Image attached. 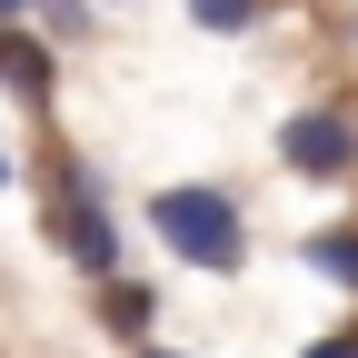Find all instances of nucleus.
<instances>
[{
    "label": "nucleus",
    "mask_w": 358,
    "mask_h": 358,
    "mask_svg": "<svg viewBox=\"0 0 358 358\" xmlns=\"http://www.w3.org/2000/svg\"><path fill=\"white\" fill-rule=\"evenodd\" d=\"M0 90H10L30 120H50V110H60V50H50L30 20H10V10H0Z\"/></svg>",
    "instance_id": "nucleus-4"
},
{
    "label": "nucleus",
    "mask_w": 358,
    "mask_h": 358,
    "mask_svg": "<svg viewBox=\"0 0 358 358\" xmlns=\"http://www.w3.org/2000/svg\"><path fill=\"white\" fill-rule=\"evenodd\" d=\"M10 179H20V169H10V159H0V189H10Z\"/></svg>",
    "instance_id": "nucleus-11"
},
{
    "label": "nucleus",
    "mask_w": 358,
    "mask_h": 358,
    "mask_svg": "<svg viewBox=\"0 0 358 358\" xmlns=\"http://www.w3.org/2000/svg\"><path fill=\"white\" fill-rule=\"evenodd\" d=\"M129 358H189V348H129Z\"/></svg>",
    "instance_id": "nucleus-10"
},
{
    "label": "nucleus",
    "mask_w": 358,
    "mask_h": 358,
    "mask_svg": "<svg viewBox=\"0 0 358 358\" xmlns=\"http://www.w3.org/2000/svg\"><path fill=\"white\" fill-rule=\"evenodd\" d=\"M40 40H90V30H100V20H90V10H70V0H50V10H20Z\"/></svg>",
    "instance_id": "nucleus-8"
},
{
    "label": "nucleus",
    "mask_w": 358,
    "mask_h": 358,
    "mask_svg": "<svg viewBox=\"0 0 358 358\" xmlns=\"http://www.w3.org/2000/svg\"><path fill=\"white\" fill-rule=\"evenodd\" d=\"M40 199H50V239H60V259L80 268L90 289H110V279H120V219H110V189L90 179V159H80L70 140L40 150Z\"/></svg>",
    "instance_id": "nucleus-2"
},
{
    "label": "nucleus",
    "mask_w": 358,
    "mask_h": 358,
    "mask_svg": "<svg viewBox=\"0 0 358 358\" xmlns=\"http://www.w3.org/2000/svg\"><path fill=\"white\" fill-rule=\"evenodd\" d=\"M150 239L199 279H239L249 268V209L219 179H169V189H150Z\"/></svg>",
    "instance_id": "nucleus-1"
},
{
    "label": "nucleus",
    "mask_w": 358,
    "mask_h": 358,
    "mask_svg": "<svg viewBox=\"0 0 358 358\" xmlns=\"http://www.w3.org/2000/svg\"><path fill=\"white\" fill-rule=\"evenodd\" d=\"M189 20H199V30H219V40H239V30H259V0H199Z\"/></svg>",
    "instance_id": "nucleus-7"
},
{
    "label": "nucleus",
    "mask_w": 358,
    "mask_h": 358,
    "mask_svg": "<svg viewBox=\"0 0 358 358\" xmlns=\"http://www.w3.org/2000/svg\"><path fill=\"white\" fill-rule=\"evenodd\" d=\"M90 308H100V329H110L120 348H150V319H159V289H150V279H129V268H120L110 289H90Z\"/></svg>",
    "instance_id": "nucleus-5"
},
{
    "label": "nucleus",
    "mask_w": 358,
    "mask_h": 358,
    "mask_svg": "<svg viewBox=\"0 0 358 358\" xmlns=\"http://www.w3.org/2000/svg\"><path fill=\"white\" fill-rule=\"evenodd\" d=\"M299 358H358V319H348V329H319V338L299 348Z\"/></svg>",
    "instance_id": "nucleus-9"
},
{
    "label": "nucleus",
    "mask_w": 358,
    "mask_h": 358,
    "mask_svg": "<svg viewBox=\"0 0 358 358\" xmlns=\"http://www.w3.org/2000/svg\"><path fill=\"white\" fill-rule=\"evenodd\" d=\"M299 268L358 299V219H329V229H308V239H299Z\"/></svg>",
    "instance_id": "nucleus-6"
},
{
    "label": "nucleus",
    "mask_w": 358,
    "mask_h": 358,
    "mask_svg": "<svg viewBox=\"0 0 358 358\" xmlns=\"http://www.w3.org/2000/svg\"><path fill=\"white\" fill-rule=\"evenodd\" d=\"M279 169L308 179V189H338L358 179V100H308L279 120Z\"/></svg>",
    "instance_id": "nucleus-3"
}]
</instances>
